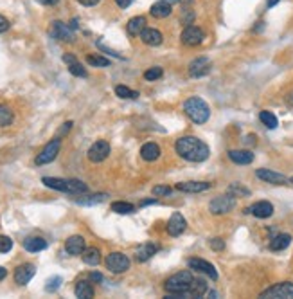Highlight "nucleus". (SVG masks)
I'll return each instance as SVG.
<instances>
[{"label": "nucleus", "instance_id": "obj_4", "mask_svg": "<svg viewBox=\"0 0 293 299\" xmlns=\"http://www.w3.org/2000/svg\"><path fill=\"white\" fill-rule=\"evenodd\" d=\"M183 112L196 125H203L211 117V108L201 97H189L187 101L183 103Z\"/></svg>", "mask_w": 293, "mask_h": 299}, {"label": "nucleus", "instance_id": "obj_41", "mask_svg": "<svg viewBox=\"0 0 293 299\" xmlns=\"http://www.w3.org/2000/svg\"><path fill=\"white\" fill-rule=\"evenodd\" d=\"M59 285H61V278H59V276H54V278H51L47 281L45 290H47V292H54V290H58Z\"/></svg>", "mask_w": 293, "mask_h": 299}, {"label": "nucleus", "instance_id": "obj_31", "mask_svg": "<svg viewBox=\"0 0 293 299\" xmlns=\"http://www.w3.org/2000/svg\"><path fill=\"white\" fill-rule=\"evenodd\" d=\"M106 193H95V195H88V197L76 198V204H83V206H94V204H101L106 200Z\"/></svg>", "mask_w": 293, "mask_h": 299}, {"label": "nucleus", "instance_id": "obj_23", "mask_svg": "<svg viewBox=\"0 0 293 299\" xmlns=\"http://www.w3.org/2000/svg\"><path fill=\"white\" fill-rule=\"evenodd\" d=\"M159 252V245L157 243H144V245H141L139 249H137V254H135V258H137V262H147L149 258H153V254H157Z\"/></svg>", "mask_w": 293, "mask_h": 299}, {"label": "nucleus", "instance_id": "obj_7", "mask_svg": "<svg viewBox=\"0 0 293 299\" xmlns=\"http://www.w3.org/2000/svg\"><path fill=\"white\" fill-rule=\"evenodd\" d=\"M236 207V198L234 195H220L214 200H211L209 204V211L212 215H225V213H230V211Z\"/></svg>", "mask_w": 293, "mask_h": 299}, {"label": "nucleus", "instance_id": "obj_53", "mask_svg": "<svg viewBox=\"0 0 293 299\" xmlns=\"http://www.w3.org/2000/svg\"><path fill=\"white\" fill-rule=\"evenodd\" d=\"M149 204H157V200H144V202H142V206H149Z\"/></svg>", "mask_w": 293, "mask_h": 299}, {"label": "nucleus", "instance_id": "obj_52", "mask_svg": "<svg viewBox=\"0 0 293 299\" xmlns=\"http://www.w3.org/2000/svg\"><path fill=\"white\" fill-rule=\"evenodd\" d=\"M279 2H281V0H266V6H268V7H274L275 4H279Z\"/></svg>", "mask_w": 293, "mask_h": 299}, {"label": "nucleus", "instance_id": "obj_37", "mask_svg": "<svg viewBox=\"0 0 293 299\" xmlns=\"http://www.w3.org/2000/svg\"><path fill=\"white\" fill-rule=\"evenodd\" d=\"M162 74H164V71H162L160 67H151V69H147V71L144 72V79H147V81H155V79L162 78Z\"/></svg>", "mask_w": 293, "mask_h": 299}, {"label": "nucleus", "instance_id": "obj_42", "mask_svg": "<svg viewBox=\"0 0 293 299\" xmlns=\"http://www.w3.org/2000/svg\"><path fill=\"white\" fill-rule=\"evenodd\" d=\"M169 193H171L169 186H155L153 187V195L155 197H164V195H169Z\"/></svg>", "mask_w": 293, "mask_h": 299}, {"label": "nucleus", "instance_id": "obj_56", "mask_svg": "<svg viewBox=\"0 0 293 299\" xmlns=\"http://www.w3.org/2000/svg\"><path fill=\"white\" fill-rule=\"evenodd\" d=\"M290 182H292V184H293V177H292V179H290Z\"/></svg>", "mask_w": 293, "mask_h": 299}, {"label": "nucleus", "instance_id": "obj_27", "mask_svg": "<svg viewBox=\"0 0 293 299\" xmlns=\"http://www.w3.org/2000/svg\"><path fill=\"white\" fill-rule=\"evenodd\" d=\"M144 27H146V18L133 17L128 22V25H126V31H128V35H131V36H139L142 31H144Z\"/></svg>", "mask_w": 293, "mask_h": 299}, {"label": "nucleus", "instance_id": "obj_10", "mask_svg": "<svg viewBox=\"0 0 293 299\" xmlns=\"http://www.w3.org/2000/svg\"><path fill=\"white\" fill-rule=\"evenodd\" d=\"M51 36L56 38V40H61V42H74V33H72L71 25H65L63 22L59 20H54L53 25H51Z\"/></svg>", "mask_w": 293, "mask_h": 299}, {"label": "nucleus", "instance_id": "obj_55", "mask_svg": "<svg viewBox=\"0 0 293 299\" xmlns=\"http://www.w3.org/2000/svg\"><path fill=\"white\" fill-rule=\"evenodd\" d=\"M165 2H169V4H175V2H178V0H165Z\"/></svg>", "mask_w": 293, "mask_h": 299}, {"label": "nucleus", "instance_id": "obj_25", "mask_svg": "<svg viewBox=\"0 0 293 299\" xmlns=\"http://www.w3.org/2000/svg\"><path fill=\"white\" fill-rule=\"evenodd\" d=\"M141 157L144 159V161L147 162H153V161H157L160 157V148H159V144H155V143H146L144 146L141 148Z\"/></svg>", "mask_w": 293, "mask_h": 299}, {"label": "nucleus", "instance_id": "obj_39", "mask_svg": "<svg viewBox=\"0 0 293 299\" xmlns=\"http://www.w3.org/2000/svg\"><path fill=\"white\" fill-rule=\"evenodd\" d=\"M229 193L230 195H234V197H238V195H243V197H248L250 195V191L246 189V187H243V186L239 184H232L229 187Z\"/></svg>", "mask_w": 293, "mask_h": 299}, {"label": "nucleus", "instance_id": "obj_2", "mask_svg": "<svg viewBox=\"0 0 293 299\" xmlns=\"http://www.w3.org/2000/svg\"><path fill=\"white\" fill-rule=\"evenodd\" d=\"M193 274L189 270H182V272H176L171 278H167L165 281V290L167 296L165 299H178V298H187L189 296V288L193 283Z\"/></svg>", "mask_w": 293, "mask_h": 299}, {"label": "nucleus", "instance_id": "obj_20", "mask_svg": "<svg viewBox=\"0 0 293 299\" xmlns=\"http://www.w3.org/2000/svg\"><path fill=\"white\" fill-rule=\"evenodd\" d=\"M211 187V182H196V180H189V182H178L176 189L183 193H201L207 191Z\"/></svg>", "mask_w": 293, "mask_h": 299}, {"label": "nucleus", "instance_id": "obj_40", "mask_svg": "<svg viewBox=\"0 0 293 299\" xmlns=\"http://www.w3.org/2000/svg\"><path fill=\"white\" fill-rule=\"evenodd\" d=\"M13 249V240L9 236L0 234V252H9Z\"/></svg>", "mask_w": 293, "mask_h": 299}, {"label": "nucleus", "instance_id": "obj_43", "mask_svg": "<svg viewBox=\"0 0 293 299\" xmlns=\"http://www.w3.org/2000/svg\"><path fill=\"white\" fill-rule=\"evenodd\" d=\"M209 245H211L212 251H223L225 249V242L221 238H212L209 240Z\"/></svg>", "mask_w": 293, "mask_h": 299}, {"label": "nucleus", "instance_id": "obj_8", "mask_svg": "<svg viewBox=\"0 0 293 299\" xmlns=\"http://www.w3.org/2000/svg\"><path fill=\"white\" fill-rule=\"evenodd\" d=\"M105 263L106 269L113 272V274H121V272H126L129 269V260L123 252H111V254H108Z\"/></svg>", "mask_w": 293, "mask_h": 299}, {"label": "nucleus", "instance_id": "obj_26", "mask_svg": "<svg viewBox=\"0 0 293 299\" xmlns=\"http://www.w3.org/2000/svg\"><path fill=\"white\" fill-rule=\"evenodd\" d=\"M81 258H83V262L87 265H90V267H95V265L101 263V252H99V249H95V247H87V249L83 251Z\"/></svg>", "mask_w": 293, "mask_h": 299}, {"label": "nucleus", "instance_id": "obj_14", "mask_svg": "<svg viewBox=\"0 0 293 299\" xmlns=\"http://www.w3.org/2000/svg\"><path fill=\"white\" fill-rule=\"evenodd\" d=\"M36 274V267L33 263H24L18 265L17 270H15V283L17 285H27V283L33 280V276Z\"/></svg>", "mask_w": 293, "mask_h": 299}, {"label": "nucleus", "instance_id": "obj_21", "mask_svg": "<svg viewBox=\"0 0 293 299\" xmlns=\"http://www.w3.org/2000/svg\"><path fill=\"white\" fill-rule=\"evenodd\" d=\"M229 159L236 164H250L254 162V153L248 150H230Z\"/></svg>", "mask_w": 293, "mask_h": 299}, {"label": "nucleus", "instance_id": "obj_30", "mask_svg": "<svg viewBox=\"0 0 293 299\" xmlns=\"http://www.w3.org/2000/svg\"><path fill=\"white\" fill-rule=\"evenodd\" d=\"M209 287H207L205 280H200V278H194L193 283H191V288H189V296L191 298H201L205 296Z\"/></svg>", "mask_w": 293, "mask_h": 299}, {"label": "nucleus", "instance_id": "obj_36", "mask_svg": "<svg viewBox=\"0 0 293 299\" xmlns=\"http://www.w3.org/2000/svg\"><path fill=\"white\" fill-rule=\"evenodd\" d=\"M87 63H90L92 67H108L110 65V60H108V58H103V56H94V54H90V56H87Z\"/></svg>", "mask_w": 293, "mask_h": 299}, {"label": "nucleus", "instance_id": "obj_35", "mask_svg": "<svg viewBox=\"0 0 293 299\" xmlns=\"http://www.w3.org/2000/svg\"><path fill=\"white\" fill-rule=\"evenodd\" d=\"M13 123V110L7 105H0V126H9Z\"/></svg>", "mask_w": 293, "mask_h": 299}, {"label": "nucleus", "instance_id": "obj_34", "mask_svg": "<svg viewBox=\"0 0 293 299\" xmlns=\"http://www.w3.org/2000/svg\"><path fill=\"white\" fill-rule=\"evenodd\" d=\"M115 94H117L121 99H137L139 97V92L137 90H131L128 87H124V85H117L115 87Z\"/></svg>", "mask_w": 293, "mask_h": 299}, {"label": "nucleus", "instance_id": "obj_32", "mask_svg": "<svg viewBox=\"0 0 293 299\" xmlns=\"http://www.w3.org/2000/svg\"><path fill=\"white\" fill-rule=\"evenodd\" d=\"M111 211L117 213V215H131V213H135V206L129 202H113Z\"/></svg>", "mask_w": 293, "mask_h": 299}, {"label": "nucleus", "instance_id": "obj_6", "mask_svg": "<svg viewBox=\"0 0 293 299\" xmlns=\"http://www.w3.org/2000/svg\"><path fill=\"white\" fill-rule=\"evenodd\" d=\"M259 298L263 299H293V283L282 281L277 283L274 287L266 288L264 292H261Z\"/></svg>", "mask_w": 293, "mask_h": 299}, {"label": "nucleus", "instance_id": "obj_44", "mask_svg": "<svg viewBox=\"0 0 293 299\" xmlns=\"http://www.w3.org/2000/svg\"><path fill=\"white\" fill-rule=\"evenodd\" d=\"M72 125H74L72 121H67V123H65V125L58 130V135H56V137H59V135H65V133H67V132H69V130L72 128Z\"/></svg>", "mask_w": 293, "mask_h": 299}, {"label": "nucleus", "instance_id": "obj_5", "mask_svg": "<svg viewBox=\"0 0 293 299\" xmlns=\"http://www.w3.org/2000/svg\"><path fill=\"white\" fill-rule=\"evenodd\" d=\"M59 148H61V139L59 137H54L53 141H49L43 150H41L40 153L36 155L35 162L38 166H43V164H49V162H53L59 153Z\"/></svg>", "mask_w": 293, "mask_h": 299}, {"label": "nucleus", "instance_id": "obj_28", "mask_svg": "<svg viewBox=\"0 0 293 299\" xmlns=\"http://www.w3.org/2000/svg\"><path fill=\"white\" fill-rule=\"evenodd\" d=\"M290 243H292V236L286 233H281V234H277V236L272 238V242H270V249H272V251H284Z\"/></svg>", "mask_w": 293, "mask_h": 299}, {"label": "nucleus", "instance_id": "obj_1", "mask_svg": "<svg viewBox=\"0 0 293 299\" xmlns=\"http://www.w3.org/2000/svg\"><path fill=\"white\" fill-rule=\"evenodd\" d=\"M176 153L189 162H203L211 153V150L201 139L194 137V135H185L180 137L175 143Z\"/></svg>", "mask_w": 293, "mask_h": 299}, {"label": "nucleus", "instance_id": "obj_38", "mask_svg": "<svg viewBox=\"0 0 293 299\" xmlns=\"http://www.w3.org/2000/svg\"><path fill=\"white\" fill-rule=\"evenodd\" d=\"M69 72H71L72 76H77V78H87V76H88V72L85 71V67H83L79 61L69 65Z\"/></svg>", "mask_w": 293, "mask_h": 299}, {"label": "nucleus", "instance_id": "obj_18", "mask_svg": "<svg viewBox=\"0 0 293 299\" xmlns=\"http://www.w3.org/2000/svg\"><path fill=\"white\" fill-rule=\"evenodd\" d=\"M141 40L146 45H151V47H157V45H160L162 43V40H164V36H162V33H160L159 29H153V27H144V31H142L141 35Z\"/></svg>", "mask_w": 293, "mask_h": 299}, {"label": "nucleus", "instance_id": "obj_13", "mask_svg": "<svg viewBox=\"0 0 293 299\" xmlns=\"http://www.w3.org/2000/svg\"><path fill=\"white\" fill-rule=\"evenodd\" d=\"M187 265H189V269L203 272V274H207L211 280H218V272H216V269H214V265L205 262V260H201V258H191L187 262Z\"/></svg>", "mask_w": 293, "mask_h": 299}, {"label": "nucleus", "instance_id": "obj_19", "mask_svg": "<svg viewBox=\"0 0 293 299\" xmlns=\"http://www.w3.org/2000/svg\"><path fill=\"white\" fill-rule=\"evenodd\" d=\"M256 175H257L261 180H264V182H270V184L281 186V184H288V182H290L282 173H277V171H272V169H257Z\"/></svg>", "mask_w": 293, "mask_h": 299}, {"label": "nucleus", "instance_id": "obj_15", "mask_svg": "<svg viewBox=\"0 0 293 299\" xmlns=\"http://www.w3.org/2000/svg\"><path fill=\"white\" fill-rule=\"evenodd\" d=\"M185 227H187L185 218H183L180 213H173L169 222H167V233H169L171 236H180V234L185 231Z\"/></svg>", "mask_w": 293, "mask_h": 299}, {"label": "nucleus", "instance_id": "obj_46", "mask_svg": "<svg viewBox=\"0 0 293 299\" xmlns=\"http://www.w3.org/2000/svg\"><path fill=\"white\" fill-rule=\"evenodd\" d=\"M63 61L67 65H72V63H76V56H72V54H63Z\"/></svg>", "mask_w": 293, "mask_h": 299}, {"label": "nucleus", "instance_id": "obj_9", "mask_svg": "<svg viewBox=\"0 0 293 299\" xmlns=\"http://www.w3.org/2000/svg\"><path fill=\"white\" fill-rule=\"evenodd\" d=\"M205 40V33L196 27V25H187L182 33V43L189 45V47H196Z\"/></svg>", "mask_w": 293, "mask_h": 299}, {"label": "nucleus", "instance_id": "obj_51", "mask_svg": "<svg viewBox=\"0 0 293 299\" xmlns=\"http://www.w3.org/2000/svg\"><path fill=\"white\" fill-rule=\"evenodd\" d=\"M6 276H7V270L4 269V267H0V281H2V280H6Z\"/></svg>", "mask_w": 293, "mask_h": 299}, {"label": "nucleus", "instance_id": "obj_17", "mask_svg": "<svg viewBox=\"0 0 293 299\" xmlns=\"http://www.w3.org/2000/svg\"><path fill=\"white\" fill-rule=\"evenodd\" d=\"M245 213H252L256 218H270L274 215V206L266 200H261V202H256L252 207L245 209Z\"/></svg>", "mask_w": 293, "mask_h": 299}, {"label": "nucleus", "instance_id": "obj_49", "mask_svg": "<svg viewBox=\"0 0 293 299\" xmlns=\"http://www.w3.org/2000/svg\"><path fill=\"white\" fill-rule=\"evenodd\" d=\"M90 280H92V281L101 283L103 281V274H99V272H92V274H90Z\"/></svg>", "mask_w": 293, "mask_h": 299}, {"label": "nucleus", "instance_id": "obj_47", "mask_svg": "<svg viewBox=\"0 0 293 299\" xmlns=\"http://www.w3.org/2000/svg\"><path fill=\"white\" fill-rule=\"evenodd\" d=\"M131 2H133V0H115V4H117L121 9H126V7H128Z\"/></svg>", "mask_w": 293, "mask_h": 299}, {"label": "nucleus", "instance_id": "obj_45", "mask_svg": "<svg viewBox=\"0 0 293 299\" xmlns=\"http://www.w3.org/2000/svg\"><path fill=\"white\" fill-rule=\"evenodd\" d=\"M9 20H7L6 17H2V15H0V33H6L7 29H9Z\"/></svg>", "mask_w": 293, "mask_h": 299}, {"label": "nucleus", "instance_id": "obj_3", "mask_svg": "<svg viewBox=\"0 0 293 299\" xmlns=\"http://www.w3.org/2000/svg\"><path fill=\"white\" fill-rule=\"evenodd\" d=\"M41 182L56 191L71 193V195H81L88 191V186L77 179H56V177H43Z\"/></svg>", "mask_w": 293, "mask_h": 299}, {"label": "nucleus", "instance_id": "obj_11", "mask_svg": "<svg viewBox=\"0 0 293 299\" xmlns=\"http://www.w3.org/2000/svg\"><path fill=\"white\" fill-rule=\"evenodd\" d=\"M108 155H110V144L106 141H95L88 148V159L92 162H103Z\"/></svg>", "mask_w": 293, "mask_h": 299}, {"label": "nucleus", "instance_id": "obj_33", "mask_svg": "<svg viewBox=\"0 0 293 299\" xmlns=\"http://www.w3.org/2000/svg\"><path fill=\"white\" fill-rule=\"evenodd\" d=\"M259 119H261V123H263L266 128H270V130H274V128H277V125H279V121H277V117L272 112H268V110H263L261 114H259Z\"/></svg>", "mask_w": 293, "mask_h": 299}, {"label": "nucleus", "instance_id": "obj_29", "mask_svg": "<svg viewBox=\"0 0 293 299\" xmlns=\"http://www.w3.org/2000/svg\"><path fill=\"white\" fill-rule=\"evenodd\" d=\"M74 294L79 299H90L94 298V287L88 281H77L76 287H74Z\"/></svg>", "mask_w": 293, "mask_h": 299}, {"label": "nucleus", "instance_id": "obj_22", "mask_svg": "<svg viewBox=\"0 0 293 299\" xmlns=\"http://www.w3.org/2000/svg\"><path fill=\"white\" fill-rule=\"evenodd\" d=\"M24 249L27 252H40L43 249H47V242L40 236H29L24 240Z\"/></svg>", "mask_w": 293, "mask_h": 299}, {"label": "nucleus", "instance_id": "obj_24", "mask_svg": "<svg viewBox=\"0 0 293 299\" xmlns=\"http://www.w3.org/2000/svg\"><path fill=\"white\" fill-rule=\"evenodd\" d=\"M171 11H173V7H171V4L169 2H165V0L155 2L151 6V9H149V13H151L155 18H167L171 15Z\"/></svg>", "mask_w": 293, "mask_h": 299}, {"label": "nucleus", "instance_id": "obj_48", "mask_svg": "<svg viewBox=\"0 0 293 299\" xmlns=\"http://www.w3.org/2000/svg\"><path fill=\"white\" fill-rule=\"evenodd\" d=\"M77 2L87 7H92V6H95V4H99V0H77Z\"/></svg>", "mask_w": 293, "mask_h": 299}, {"label": "nucleus", "instance_id": "obj_12", "mask_svg": "<svg viewBox=\"0 0 293 299\" xmlns=\"http://www.w3.org/2000/svg\"><path fill=\"white\" fill-rule=\"evenodd\" d=\"M211 72V60L201 56V58H196L189 63V76L191 78H201Z\"/></svg>", "mask_w": 293, "mask_h": 299}, {"label": "nucleus", "instance_id": "obj_16", "mask_svg": "<svg viewBox=\"0 0 293 299\" xmlns=\"http://www.w3.org/2000/svg\"><path fill=\"white\" fill-rule=\"evenodd\" d=\"M85 249H87L85 247V238L79 236V234H74L65 242V251L69 252L71 256H81Z\"/></svg>", "mask_w": 293, "mask_h": 299}, {"label": "nucleus", "instance_id": "obj_54", "mask_svg": "<svg viewBox=\"0 0 293 299\" xmlns=\"http://www.w3.org/2000/svg\"><path fill=\"white\" fill-rule=\"evenodd\" d=\"M71 29H77V20H72L71 22Z\"/></svg>", "mask_w": 293, "mask_h": 299}, {"label": "nucleus", "instance_id": "obj_50", "mask_svg": "<svg viewBox=\"0 0 293 299\" xmlns=\"http://www.w3.org/2000/svg\"><path fill=\"white\" fill-rule=\"evenodd\" d=\"M40 4H43V6H56L59 0H38Z\"/></svg>", "mask_w": 293, "mask_h": 299}]
</instances>
